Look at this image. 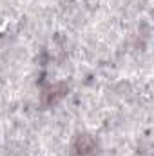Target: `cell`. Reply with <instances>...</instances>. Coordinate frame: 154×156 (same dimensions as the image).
I'll use <instances>...</instances> for the list:
<instances>
[{"instance_id": "cell-1", "label": "cell", "mask_w": 154, "mask_h": 156, "mask_svg": "<svg viewBox=\"0 0 154 156\" xmlns=\"http://www.w3.org/2000/svg\"><path fill=\"white\" fill-rule=\"evenodd\" d=\"M73 149H75V154L76 156H91L94 153V149H96V144H94V140L91 136L80 134L76 138V142H75Z\"/></svg>"}]
</instances>
